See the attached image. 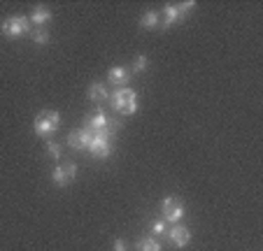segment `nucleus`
Returning a JSON list of instances; mask_svg holds the SVG:
<instances>
[{"label":"nucleus","mask_w":263,"mask_h":251,"mask_svg":"<svg viewBox=\"0 0 263 251\" xmlns=\"http://www.w3.org/2000/svg\"><path fill=\"white\" fill-rule=\"evenodd\" d=\"M61 126V114L54 112V109H45V112H40L37 117H35V123H33V128L35 133L40 135V138L49 140L51 135L59 130Z\"/></svg>","instance_id":"nucleus-1"},{"label":"nucleus","mask_w":263,"mask_h":251,"mask_svg":"<svg viewBox=\"0 0 263 251\" xmlns=\"http://www.w3.org/2000/svg\"><path fill=\"white\" fill-rule=\"evenodd\" d=\"M112 105H115V109L121 114H133L135 109H138V95H135L133 89L121 86V89H117L115 93H112Z\"/></svg>","instance_id":"nucleus-2"},{"label":"nucleus","mask_w":263,"mask_h":251,"mask_svg":"<svg viewBox=\"0 0 263 251\" xmlns=\"http://www.w3.org/2000/svg\"><path fill=\"white\" fill-rule=\"evenodd\" d=\"M196 7V3H182V5H168L163 12L159 14V26L161 28H168V26L177 24V21H182V16L186 14V12H191Z\"/></svg>","instance_id":"nucleus-3"},{"label":"nucleus","mask_w":263,"mask_h":251,"mask_svg":"<svg viewBox=\"0 0 263 251\" xmlns=\"http://www.w3.org/2000/svg\"><path fill=\"white\" fill-rule=\"evenodd\" d=\"M161 214H163V221L177 223L179 219L184 217V202L175 196H168L163 202H161Z\"/></svg>","instance_id":"nucleus-4"},{"label":"nucleus","mask_w":263,"mask_h":251,"mask_svg":"<svg viewBox=\"0 0 263 251\" xmlns=\"http://www.w3.org/2000/svg\"><path fill=\"white\" fill-rule=\"evenodd\" d=\"M109 135H112V126L93 133V140H91V144H89V151L93 153V156H98V158L109 156Z\"/></svg>","instance_id":"nucleus-5"},{"label":"nucleus","mask_w":263,"mask_h":251,"mask_svg":"<svg viewBox=\"0 0 263 251\" xmlns=\"http://www.w3.org/2000/svg\"><path fill=\"white\" fill-rule=\"evenodd\" d=\"M28 24H30V21L26 19V16H10V19L3 21V35H5V37H10V40L21 37V35H26L30 30Z\"/></svg>","instance_id":"nucleus-6"},{"label":"nucleus","mask_w":263,"mask_h":251,"mask_svg":"<svg viewBox=\"0 0 263 251\" xmlns=\"http://www.w3.org/2000/svg\"><path fill=\"white\" fill-rule=\"evenodd\" d=\"M74 177H77V167H74V163H61V165L54 170V175H51V179H54L56 186H68Z\"/></svg>","instance_id":"nucleus-7"},{"label":"nucleus","mask_w":263,"mask_h":251,"mask_svg":"<svg viewBox=\"0 0 263 251\" xmlns=\"http://www.w3.org/2000/svg\"><path fill=\"white\" fill-rule=\"evenodd\" d=\"M91 140H93V130L86 126V128L72 130V133L68 135V147H72V149H89Z\"/></svg>","instance_id":"nucleus-8"},{"label":"nucleus","mask_w":263,"mask_h":251,"mask_svg":"<svg viewBox=\"0 0 263 251\" xmlns=\"http://www.w3.org/2000/svg\"><path fill=\"white\" fill-rule=\"evenodd\" d=\"M170 240H173V244L175 246H179V249H182V246H186L191 242V233H189V228H184V226H173L170 228Z\"/></svg>","instance_id":"nucleus-9"},{"label":"nucleus","mask_w":263,"mask_h":251,"mask_svg":"<svg viewBox=\"0 0 263 251\" xmlns=\"http://www.w3.org/2000/svg\"><path fill=\"white\" fill-rule=\"evenodd\" d=\"M130 77V72L126 68H121V65H117V68H112L107 72V82L109 84H126Z\"/></svg>","instance_id":"nucleus-10"},{"label":"nucleus","mask_w":263,"mask_h":251,"mask_svg":"<svg viewBox=\"0 0 263 251\" xmlns=\"http://www.w3.org/2000/svg\"><path fill=\"white\" fill-rule=\"evenodd\" d=\"M49 19H51V12L47 10V7H35V10H33V14H30V19H28V21H30V24H35V26H37V28H42V26H45Z\"/></svg>","instance_id":"nucleus-11"},{"label":"nucleus","mask_w":263,"mask_h":251,"mask_svg":"<svg viewBox=\"0 0 263 251\" xmlns=\"http://www.w3.org/2000/svg\"><path fill=\"white\" fill-rule=\"evenodd\" d=\"M109 126H112V123L107 121V117H105V114L100 112V109H98V112H96V114H91V117H89V128L93 130V133H96V130L109 128Z\"/></svg>","instance_id":"nucleus-12"},{"label":"nucleus","mask_w":263,"mask_h":251,"mask_svg":"<svg viewBox=\"0 0 263 251\" xmlns=\"http://www.w3.org/2000/svg\"><path fill=\"white\" fill-rule=\"evenodd\" d=\"M89 98L91 100H96V103H103V100H107L109 98V93H107V89H105V84H91L89 86Z\"/></svg>","instance_id":"nucleus-13"},{"label":"nucleus","mask_w":263,"mask_h":251,"mask_svg":"<svg viewBox=\"0 0 263 251\" xmlns=\"http://www.w3.org/2000/svg\"><path fill=\"white\" fill-rule=\"evenodd\" d=\"M138 251H161V244L154 237H144V240L138 242Z\"/></svg>","instance_id":"nucleus-14"},{"label":"nucleus","mask_w":263,"mask_h":251,"mask_svg":"<svg viewBox=\"0 0 263 251\" xmlns=\"http://www.w3.org/2000/svg\"><path fill=\"white\" fill-rule=\"evenodd\" d=\"M140 26H142V28H156V26H159V14H156V12H147V14L142 16V21H140Z\"/></svg>","instance_id":"nucleus-15"},{"label":"nucleus","mask_w":263,"mask_h":251,"mask_svg":"<svg viewBox=\"0 0 263 251\" xmlns=\"http://www.w3.org/2000/svg\"><path fill=\"white\" fill-rule=\"evenodd\" d=\"M30 37H33L37 45H47V42H49V35H47L45 28H35L33 33H30Z\"/></svg>","instance_id":"nucleus-16"},{"label":"nucleus","mask_w":263,"mask_h":251,"mask_svg":"<svg viewBox=\"0 0 263 251\" xmlns=\"http://www.w3.org/2000/svg\"><path fill=\"white\" fill-rule=\"evenodd\" d=\"M147 56H138V59H135V63H133V72H144V70H147Z\"/></svg>","instance_id":"nucleus-17"},{"label":"nucleus","mask_w":263,"mask_h":251,"mask_svg":"<svg viewBox=\"0 0 263 251\" xmlns=\"http://www.w3.org/2000/svg\"><path fill=\"white\" fill-rule=\"evenodd\" d=\"M47 151H49L54 158H61V147H59V144H54V142H47Z\"/></svg>","instance_id":"nucleus-18"},{"label":"nucleus","mask_w":263,"mask_h":251,"mask_svg":"<svg viewBox=\"0 0 263 251\" xmlns=\"http://www.w3.org/2000/svg\"><path fill=\"white\" fill-rule=\"evenodd\" d=\"M165 233V221H156L154 223V235H163Z\"/></svg>","instance_id":"nucleus-19"},{"label":"nucleus","mask_w":263,"mask_h":251,"mask_svg":"<svg viewBox=\"0 0 263 251\" xmlns=\"http://www.w3.org/2000/svg\"><path fill=\"white\" fill-rule=\"evenodd\" d=\"M115 251H126V242L124 240H117L115 242Z\"/></svg>","instance_id":"nucleus-20"}]
</instances>
